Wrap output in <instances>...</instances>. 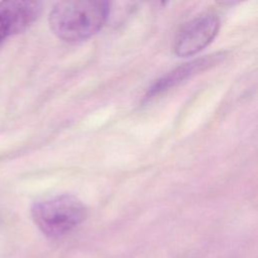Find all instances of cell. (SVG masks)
Masks as SVG:
<instances>
[{"instance_id": "5", "label": "cell", "mask_w": 258, "mask_h": 258, "mask_svg": "<svg viewBox=\"0 0 258 258\" xmlns=\"http://www.w3.org/2000/svg\"><path fill=\"white\" fill-rule=\"evenodd\" d=\"M225 54L219 52L214 53L211 55H206L204 57L197 58L195 60L188 61L186 63H183L177 68H175L173 71L169 72L159 80H157L149 89L146 99H151L154 96H156L159 93L164 92L165 90H168L169 88L177 85L178 83L182 82L183 80L188 79L189 77L203 72L207 70L208 68L217 64L224 58Z\"/></svg>"}, {"instance_id": "2", "label": "cell", "mask_w": 258, "mask_h": 258, "mask_svg": "<svg viewBox=\"0 0 258 258\" xmlns=\"http://www.w3.org/2000/svg\"><path fill=\"white\" fill-rule=\"evenodd\" d=\"M87 213L83 202L69 194L39 201L31 208L34 224L49 238H59L71 233L85 221Z\"/></svg>"}, {"instance_id": "3", "label": "cell", "mask_w": 258, "mask_h": 258, "mask_svg": "<svg viewBox=\"0 0 258 258\" xmlns=\"http://www.w3.org/2000/svg\"><path fill=\"white\" fill-rule=\"evenodd\" d=\"M220 19L215 13H204L196 16L177 32L173 51L177 56H189L204 49L217 35Z\"/></svg>"}, {"instance_id": "4", "label": "cell", "mask_w": 258, "mask_h": 258, "mask_svg": "<svg viewBox=\"0 0 258 258\" xmlns=\"http://www.w3.org/2000/svg\"><path fill=\"white\" fill-rule=\"evenodd\" d=\"M41 11V3L32 1L0 2V44L9 36L21 33Z\"/></svg>"}, {"instance_id": "1", "label": "cell", "mask_w": 258, "mask_h": 258, "mask_svg": "<svg viewBox=\"0 0 258 258\" xmlns=\"http://www.w3.org/2000/svg\"><path fill=\"white\" fill-rule=\"evenodd\" d=\"M109 14L110 3L107 1H62L52 7L48 21L58 38L77 42L100 31Z\"/></svg>"}]
</instances>
